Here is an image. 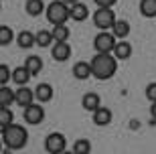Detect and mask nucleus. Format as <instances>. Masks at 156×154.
Listing matches in <instances>:
<instances>
[{
    "label": "nucleus",
    "mask_w": 156,
    "mask_h": 154,
    "mask_svg": "<svg viewBox=\"0 0 156 154\" xmlns=\"http://www.w3.org/2000/svg\"><path fill=\"white\" fill-rule=\"evenodd\" d=\"M89 63H91V75L99 81L112 79L118 71V59L114 57V53H95V57Z\"/></svg>",
    "instance_id": "1"
},
{
    "label": "nucleus",
    "mask_w": 156,
    "mask_h": 154,
    "mask_svg": "<svg viewBox=\"0 0 156 154\" xmlns=\"http://www.w3.org/2000/svg\"><path fill=\"white\" fill-rule=\"evenodd\" d=\"M2 142L8 150H20L29 142V132L24 130V126H18L12 122L2 128Z\"/></svg>",
    "instance_id": "2"
},
{
    "label": "nucleus",
    "mask_w": 156,
    "mask_h": 154,
    "mask_svg": "<svg viewBox=\"0 0 156 154\" xmlns=\"http://www.w3.org/2000/svg\"><path fill=\"white\" fill-rule=\"evenodd\" d=\"M45 14H47V20H49L53 27H57V24H65L71 18L69 6L65 4L63 0H55V2H51V4L47 6Z\"/></svg>",
    "instance_id": "3"
},
{
    "label": "nucleus",
    "mask_w": 156,
    "mask_h": 154,
    "mask_svg": "<svg viewBox=\"0 0 156 154\" xmlns=\"http://www.w3.org/2000/svg\"><path fill=\"white\" fill-rule=\"evenodd\" d=\"M116 12L112 8H98L93 12V24L99 30H112V27L116 24Z\"/></svg>",
    "instance_id": "4"
},
{
    "label": "nucleus",
    "mask_w": 156,
    "mask_h": 154,
    "mask_svg": "<svg viewBox=\"0 0 156 154\" xmlns=\"http://www.w3.org/2000/svg\"><path fill=\"white\" fill-rule=\"evenodd\" d=\"M116 37L114 33H108V30H101V33L95 34L93 39V49L98 53H114V47H116Z\"/></svg>",
    "instance_id": "5"
},
{
    "label": "nucleus",
    "mask_w": 156,
    "mask_h": 154,
    "mask_svg": "<svg viewBox=\"0 0 156 154\" xmlns=\"http://www.w3.org/2000/svg\"><path fill=\"white\" fill-rule=\"evenodd\" d=\"M65 148H67V140H65L63 134L59 132H53L45 138V150L49 154H63Z\"/></svg>",
    "instance_id": "6"
},
{
    "label": "nucleus",
    "mask_w": 156,
    "mask_h": 154,
    "mask_svg": "<svg viewBox=\"0 0 156 154\" xmlns=\"http://www.w3.org/2000/svg\"><path fill=\"white\" fill-rule=\"evenodd\" d=\"M23 116H24V122H27V124L37 126V124H41V122L45 120V109H43L41 102L39 103H30V106L24 108V114Z\"/></svg>",
    "instance_id": "7"
},
{
    "label": "nucleus",
    "mask_w": 156,
    "mask_h": 154,
    "mask_svg": "<svg viewBox=\"0 0 156 154\" xmlns=\"http://www.w3.org/2000/svg\"><path fill=\"white\" fill-rule=\"evenodd\" d=\"M37 97H35V89H30V87L27 85H18L16 89V103L20 106V108H27V106H30V103H35Z\"/></svg>",
    "instance_id": "8"
},
{
    "label": "nucleus",
    "mask_w": 156,
    "mask_h": 154,
    "mask_svg": "<svg viewBox=\"0 0 156 154\" xmlns=\"http://www.w3.org/2000/svg\"><path fill=\"white\" fill-rule=\"evenodd\" d=\"M51 57L55 59V61H59V63L67 61V59L71 57V45L67 43V41H63V43H55L53 49H51Z\"/></svg>",
    "instance_id": "9"
},
{
    "label": "nucleus",
    "mask_w": 156,
    "mask_h": 154,
    "mask_svg": "<svg viewBox=\"0 0 156 154\" xmlns=\"http://www.w3.org/2000/svg\"><path fill=\"white\" fill-rule=\"evenodd\" d=\"M99 106H101V97L95 91H89V93H85V95L81 97V108L85 109V112H89V114H93Z\"/></svg>",
    "instance_id": "10"
},
{
    "label": "nucleus",
    "mask_w": 156,
    "mask_h": 154,
    "mask_svg": "<svg viewBox=\"0 0 156 154\" xmlns=\"http://www.w3.org/2000/svg\"><path fill=\"white\" fill-rule=\"evenodd\" d=\"M91 118H93V124L95 126H108L112 122V109L99 106V108L91 114Z\"/></svg>",
    "instance_id": "11"
},
{
    "label": "nucleus",
    "mask_w": 156,
    "mask_h": 154,
    "mask_svg": "<svg viewBox=\"0 0 156 154\" xmlns=\"http://www.w3.org/2000/svg\"><path fill=\"white\" fill-rule=\"evenodd\" d=\"M114 57H116L118 61H126V59H130L132 57V45H130L126 39L120 41V43H116V47H114Z\"/></svg>",
    "instance_id": "12"
},
{
    "label": "nucleus",
    "mask_w": 156,
    "mask_h": 154,
    "mask_svg": "<svg viewBox=\"0 0 156 154\" xmlns=\"http://www.w3.org/2000/svg\"><path fill=\"white\" fill-rule=\"evenodd\" d=\"M89 75H91V63L77 61L75 65H73V77H75V79H79V81L89 79Z\"/></svg>",
    "instance_id": "13"
},
{
    "label": "nucleus",
    "mask_w": 156,
    "mask_h": 154,
    "mask_svg": "<svg viewBox=\"0 0 156 154\" xmlns=\"http://www.w3.org/2000/svg\"><path fill=\"white\" fill-rule=\"evenodd\" d=\"M35 97L37 102L41 103H47L53 99V85H49V83H39V85L35 87Z\"/></svg>",
    "instance_id": "14"
},
{
    "label": "nucleus",
    "mask_w": 156,
    "mask_h": 154,
    "mask_svg": "<svg viewBox=\"0 0 156 154\" xmlns=\"http://www.w3.org/2000/svg\"><path fill=\"white\" fill-rule=\"evenodd\" d=\"M30 77H33V75H30V71L27 69V65H20V67L12 69V81H14L16 85H27Z\"/></svg>",
    "instance_id": "15"
},
{
    "label": "nucleus",
    "mask_w": 156,
    "mask_h": 154,
    "mask_svg": "<svg viewBox=\"0 0 156 154\" xmlns=\"http://www.w3.org/2000/svg\"><path fill=\"white\" fill-rule=\"evenodd\" d=\"M10 103H16V91L8 85H0V108H10Z\"/></svg>",
    "instance_id": "16"
},
{
    "label": "nucleus",
    "mask_w": 156,
    "mask_h": 154,
    "mask_svg": "<svg viewBox=\"0 0 156 154\" xmlns=\"http://www.w3.org/2000/svg\"><path fill=\"white\" fill-rule=\"evenodd\" d=\"M69 12H71V18L75 20V23H83L87 16H89V10H87V6L83 2H77V4L69 6Z\"/></svg>",
    "instance_id": "17"
},
{
    "label": "nucleus",
    "mask_w": 156,
    "mask_h": 154,
    "mask_svg": "<svg viewBox=\"0 0 156 154\" xmlns=\"http://www.w3.org/2000/svg\"><path fill=\"white\" fill-rule=\"evenodd\" d=\"M112 33H114V37H116V39L124 41L128 34H130V23H128V20H124V18H118L116 24L112 27Z\"/></svg>",
    "instance_id": "18"
},
{
    "label": "nucleus",
    "mask_w": 156,
    "mask_h": 154,
    "mask_svg": "<svg viewBox=\"0 0 156 154\" xmlns=\"http://www.w3.org/2000/svg\"><path fill=\"white\" fill-rule=\"evenodd\" d=\"M16 43H18V47H20V49H30L33 45H37V33L23 30V33H18Z\"/></svg>",
    "instance_id": "19"
},
{
    "label": "nucleus",
    "mask_w": 156,
    "mask_h": 154,
    "mask_svg": "<svg viewBox=\"0 0 156 154\" xmlns=\"http://www.w3.org/2000/svg\"><path fill=\"white\" fill-rule=\"evenodd\" d=\"M24 65H27V69L30 71V75L35 77V75H39L41 71H43V59L39 57V55H29V57L24 59Z\"/></svg>",
    "instance_id": "20"
},
{
    "label": "nucleus",
    "mask_w": 156,
    "mask_h": 154,
    "mask_svg": "<svg viewBox=\"0 0 156 154\" xmlns=\"http://www.w3.org/2000/svg\"><path fill=\"white\" fill-rule=\"evenodd\" d=\"M24 10H27V14H30V16H41L47 8H45V2H43V0H27Z\"/></svg>",
    "instance_id": "21"
},
{
    "label": "nucleus",
    "mask_w": 156,
    "mask_h": 154,
    "mask_svg": "<svg viewBox=\"0 0 156 154\" xmlns=\"http://www.w3.org/2000/svg\"><path fill=\"white\" fill-rule=\"evenodd\" d=\"M140 14L146 18H156V0H140Z\"/></svg>",
    "instance_id": "22"
},
{
    "label": "nucleus",
    "mask_w": 156,
    "mask_h": 154,
    "mask_svg": "<svg viewBox=\"0 0 156 154\" xmlns=\"http://www.w3.org/2000/svg\"><path fill=\"white\" fill-rule=\"evenodd\" d=\"M53 39L55 43H63V41H69V34L71 30L67 29V24H57V27H53Z\"/></svg>",
    "instance_id": "23"
},
{
    "label": "nucleus",
    "mask_w": 156,
    "mask_h": 154,
    "mask_svg": "<svg viewBox=\"0 0 156 154\" xmlns=\"http://www.w3.org/2000/svg\"><path fill=\"white\" fill-rule=\"evenodd\" d=\"M53 43H55V39H53V33H51V30H43V29H41L39 33H37V45H39L41 49L51 47Z\"/></svg>",
    "instance_id": "24"
},
{
    "label": "nucleus",
    "mask_w": 156,
    "mask_h": 154,
    "mask_svg": "<svg viewBox=\"0 0 156 154\" xmlns=\"http://www.w3.org/2000/svg\"><path fill=\"white\" fill-rule=\"evenodd\" d=\"M91 152V142L85 138H79L73 142V154H89Z\"/></svg>",
    "instance_id": "25"
},
{
    "label": "nucleus",
    "mask_w": 156,
    "mask_h": 154,
    "mask_svg": "<svg viewBox=\"0 0 156 154\" xmlns=\"http://www.w3.org/2000/svg\"><path fill=\"white\" fill-rule=\"evenodd\" d=\"M14 120V114H12L10 108H0V128H4V126L12 124Z\"/></svg>",
    "instance_id": "26"
},
{
    "label": "nucleus",
    "mask_w": 156,
    "mask_h": 154,
    "mask_svg": "<svg viewBox=\"0 0 156 154\" xmlns=\"http://www.w3.org/2000/svg\"><path fill=\"white\" fill-rule=\"evenodd\" d=\"M12 29L10 27H0V45L6 47V45H10L12 43Z\"/></svg>",
    "instance_id": "27"
},
{
    "label": "nucleus",
    "mask_w": 156,
    "mask_h": 154,
    "mask_svg": "<svg viewBox=\"0 0 156 154\" xmlns=\"http://www.w3.org/2000/svg\"><path fill=\"white\" fill-rule=\"evenodd\" d=\"M8 81H12V71L8 69V65L0 63V85H6Z\"/></svg>",
    "instance_id": "28"
},
{
    "label": "nucleus",
    "mask_w": 156,
    "mask_h": 154,
    "mask_svg": "<svg viewBox=\"0 0 156 154\" xmlns=\"http://www.w3.org/2000/svg\"><path fill=\"white\" fill-rule=\"evenodd\" d=\"M144 95L148 97V102H156V81H154V83H148V85H146Z\"/></svg>",
    "instance_id": "29"
},
{
    "label": "nucleus",
    "mask_w": 156,
    "mask_h": 154,
    "mask_svg": "<svg viewBox=\"0 0 156 154\" xmlns=\"http://www.w3.org/2000/svg\"><path fill=\"white\" fill-rule=\"evenodd\" d=\"M93 2L98 4V8H112L118 0H93Z\"/></svg>",
    "instance_id": "30"
},
{
    "label": "nucleus",
    "mask_w": 156,
    "mask_h": 154,
    "mask_svg": "<svg viewBox=\"0 0 156 154\" xmlns=\"http://www.w3.org/2000/svg\"><path fill=\"white\" fill-rule=\"evenodd\" d=\"M150 114H152V122H156V102H150Z\"/></svg>",
    "instance_id": "31"
},
{
    "label": "nucleus",
    "mask_w": 156,
    "mask_h": 154,
    "mask_svg": "<svg viewBox=\"0 0 156 154\" xmlns=\"http://www.w3.org/2000/svg\"><path fill=\"white\" fill-rule=\"evenodd\" d=\"M63 2H65V4H67V6H73V4H77L79 0H63Z\"/></svg>",
    "instance_id": "32"
}]
</instances>
